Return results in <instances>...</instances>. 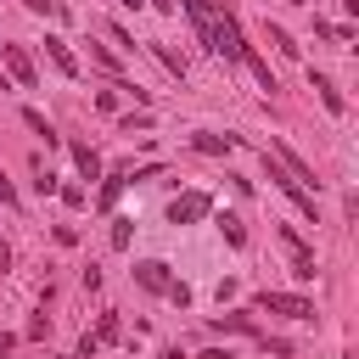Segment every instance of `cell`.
<instances>
[{
	"label": "cell",
	"mask_w": 359,
	"mask_h": 359,
	"mask_svg": "<svg viewBox=\"0 0 359 359\" xmlns=\"http://www.w3.org/2000/svg\"><path fill=\"white\" fill-rule=\"evenodd\" d=\"M208 50H219L224 62H241L247 39H241V28H236V17H230V11H224V17H213V28H208Z\"/></svg>",
	"instance_id": "6da1fadb"
},
{
	"label": "cell",
	"mask_w": 359,
	"mask_h": 359,
	"mask_svg": "<svg viewBox=\"0 0 359 359\" xmlns=\"http://www.w3.org/2000/svg\"><path fill=\"white\" fill-rule=\"evenodd\" d=\"M258 309L264 314H286V320H309L314 314V303L297 297V292H258Z\"/></svg>",
	"instance_id": "7a4b0ae2"
},
{
	"label": "cell",
	"mask_w": 359,
	"mask_h": 359,
	"mask_svg": "<svg viewBox=\"0 0 359 359\" xmlns=\"http://www.w3.org/2000/svg\"><path fill=\"white\" fill-rule=\"evenodd\" d=\"M208 213H213V202H208L202 191H185V196L168 202V219H174V224H196V219H208Z\"/></svg>",
	"instance_id": "3957f363"
},
{
	"label": "cell",
	"mask_w": 359,
	"mask_h": 359,
	"mask_svg": "<svg viewBox=\"0 0 359 359\" xmlns=\"http://www.w3.org/2000/svg\"><path fill=\"white\" fill-rule=\"evenodd\" d=\"M280 247H286V258H292V275H297V280H314V252H309V241H303L297 230H280Z\"/></svg>",
	"instance_id": "277c9868"
},
{
	"label": "cell",
	"mask_w": 359,
	"mask_h": 359,
	"mask_svg": "<svg viewBox=\"0 0 359 359\" xmlns=\"http://www.w3.org/2000/svg\"><path fill=\"white\" fill-rule=\"evenodd\" d=\"M0 56H6V67H11V79H17L22 90H34V56H28L22 45H6Z\"/></svg>",
	"instance_id": "5b68a950"
},
{
	"label": "cell",
	"mask_w": 359,
	"mask_h": 359,
	"mask_svg": "<svg viewBox=\"0 0 359 359\" xmlns=\"http://www.w3.org/2000/svg\"><path fill=\"white\" fill-rule=\"evenodd\" d=\"M135 280L146 286V292H168L174 280H168V264L163 258H146V264H135Z\"/></svg>",
	"instance_id": "8992f818"
},
{
	"label": "cell",
	"mask_w": 359,
	"mask_h": 359,
	"mask_svg": "<svg viewBox=\"0 0 359 359\" xmlns=\"http://www.w3.org/2000/svg\"><path fill=\"white\" fill-rule=\"evenodd\" d=\"M45 56H50V62H56V67H62V73H67V79H73V73H79V56H73V50H67V39H56V34H45Z\"/></svg>",
	"instance_id": "52a82bcc"
},
{
	"label": "cell",
	"mask_w": 359,
	"mask_h": 359,
	"mask_svg": "<svg viewBox=\"0 0 359 359\" xmlns=\"http://www.w3.org/2000/svg\"><path fill=\"white\" fill-rule=\"evenodd\" d=\"M309 84H314V90H320V101H325V112H337V118H342V112H348V101H342V90H337V84H331V79H325V73H309Z\"/></svg>",
	"instance_id": "ba28073f"
},
{
	"label": "cell",
	"mask_w": 359,
	"mask_h": 359,
	"mask_svg": "<svg viewBox=\"0 0 359 359\" xmlns=\"http://www.w3.org/2000/svg\"><path fill=\"white\" fill-rule=\"evenodd\" d=\"M67 151H73V163H79V174H84V180H101V157H95V146H84V140H73Z\"/></svg>",
	"instance_id": "9c48e42d"
},
{
	"label": "cell",
	"mask_w": 359,
	"mask_h": 359,
	"mask_svg": "<svg viewBox=\"0 0 359 359\" xmlns=\"http://www.w3.org/2000/svg\"><path fill=\"white\" fill-rule=\"evenodd\" d=\"M123 185H129V174H107V180H101V191H95V208H107V213H112V208H118V196H123Z\"/></svg>",
	"instance_id": "30bf717a"
},
{
	"label": "cell",
	"mask_w": 359,
	"mask_h": 359,
	"mask_svg": "<svg viewBox=\"0 0 359 359\" xmlns=\"http://www.w3.org/2000/svg\"><path fill=\"white\" fill-rule=\"evenodd\" d=\"M180 6L191 11V22H196V34H202V45H208V28H213V17H219V11H213V0H180Z\"/></svg>",
	"instance_id": "8fae6325"
},
{
	"label": "cell",
	"mask_w": 359,
	"mask_h": 359,
	"mask_svg": "<svg viewBox=\"0 0 359 359\" xmlns=\"http://www.w3.org/2000/svg\"><path fill=\"white\" fill-rule=\"evenodd\" d=\"M241 62H247V67L258 73V84H264V90H275V73H269V62H264L258 50H241Z\"/></svg>",
	"instance_id": "7c38bea8"
},
{
	"label": "cell",
	"mask_w": 359,
	"mask_h": 359,
	"mask_svg": "<svg viewBox=\"0 0 359 359\" xmlns=\"http://www.w3.org/2000/svg\"><path fill=\"white\" fill-rule=\"evenodd\" d=\"M22 123H28L34 135H45V146H56V129L45 123V112H34V107H22Z\"/></svg>",
	"instance_id": "4fadbf2b"
},
{
	"label": "cell",
	"mask_w": 359,
	"mask_h": 359,
	"mask_svg": "<svg viewBox=\"0 0 359 359\" xmlns=\"http://www.w3.org/2000/svg\"><path fill=\"white\" fill-rule=\"evenodd\" d=\"M219 230H224V241H230V247H247V230H241V219H236V213H224V219H219Z\"/></svg>",
	"instance_id": "5bb4252c"
},
{
	"label": "cell",
	"mask_w": 359,
	"mask_h": 359,
	"mask_svg": "<svg viewBox=\"0 0 359 359\" xmlns=\"http://www.w3.org/2000/svg\"><path fill=\"white\" fill-rule=\"evenodd\" d=\"M213 331H241V337H252V320H247V314H219Z\"/></svg>",
	"instance_id": "9a60e30c"
},
{
	"label": "cell",
	"mask_w": 359,
	"mask_h": 359,
	"mask_svg": "<svg viewBox=\"0 0 359 359\" xmlns=\"http://www.w3.org/2000/svg\"><path fill=\"white\" fill-rule=\"evenodd\" d=\"M196 151L219 157V151H230V135H196Z\"/></svg>",
	"instance_id": "2e32d148"
},
{
	"label": "cell",
	"mask_w": 359,
	"mask_h": 359,
	"mask_svg": "<svg viewBox=\"0 0 359 359\" xmlns=\"http://www.w3.org/2000/svg\"><path fill=\"white\" fill-rule=\"evenodd\" d=\"M129 241H135V219H112V247L123 252Z\"/></svg>",
	"instance_id": "e0dca14e"
},
{
	"label": "cell",
	"mask_w": 359,
	"mask_h": 359,
	"mask_svg": "<svg viewBox=\"0 0 359 359\" xmlns=\"http://www.w3.org/2000/svg\"><path fill=\"white\" fill-rule=\"evenodd\" d=\"M151 56H157V62H163V67H168V73H180V79H185V62H180V56H174V50H168V45H151Z\"/></svg>",
	"instance_id": "ac0fdd59"
},
{
	"label": "cell",
	"mask_w": 359,
	"mask_h": 359,
	"mask_svg": "<svg viewBox=\"0 0 359 359\" xmlns=\"http://www.w3.org/2000/svg\"><path fill=\"white\" fill-rule=\"evenodd\" d=\"M28 11H39V17H62V0H22Z\"/></svg>",
	"instance_id": "d6986e66"
},
{
	"label": "cell",
	"mask_w": 359,
	"mask_h": 359,
	"mask_svg": "<svg viewBox=\"0 0 359 359\" xmlns=\"http://www.w3.org/2000/svg\"><path fill=\"white\" fill-rule=\"evenodd\" d=\"M269 45H280L286 56H297V45H292V34H286V28H269Z\"/></svg>",
	"instance_id": "ffe728a7"
},
{
	"label": "cell",
	"mask_w": 359,
	"mask_h": 359,
	"mask_svg": "<svg viewBox=\"0 0 359 359\" xmlns=\"http://www.w3.org/2000/svg\"><path fill=\"white\" fill-rule=\"evenodd\" d=\"M56 191H62V202H67V208H84V185H56Z\"/></svg>",
	"instance_id": "44dd1931"
},
{
	"label": "cell",
	"mask_w": 359,
	"mask_h": 359,
	"mask_svg": "<svg viewBox=\"0 0 359 359\" xmlns=\"http://www.w3.org/2000/svg\"><path fill=\"white\" fill-rule=\"evenodd\" d=\"M0 202H6V208L17 202V191H11V180H6V174H0Z\"/></svg>",
	"instance_id": "7402d4cb"
},
{
	"label": "cell",
	"mask_w": 359,
	"mask_h": 359,
	"mask_svg": "<svg viewBox=\"0 0 359 359\" xmlns=\"http://www.w3.org/2000/svg\"><path fill=\"white\" fill-rule=\"evenodd\" d=\"M146 6H151V11H174V0H146Z\"/></svg>",
	"instance_id": "603a6c76"
},
{
	"label": "cell",
	"mask_w": 359,
	"mask_h": 359,
	"mask_svg": "<svg viewBox=\"0 0 359 359\" xmlns=\"http://www.w3.org/2000/svg\"><path fill=\"white\" fill-rule=\"evenodd\" d=\"M11 342H17V337H0V359H6V353H11Z\"/></svg>",
	"instance_id": "cb8c5ba5"
},
{
	"label": "cell",
	"mask_w": 359,
	"mask_h": 359,
	"mask_svg": "<svg viewBox=\"0 0 359 359\" xmlns=\"http://www.w3.org/2000/svg\"><path fill=\"white\" fill-rule=\"evenodd\" d=\"M118 6H129V11H135V6H146V0H118Z\"/></svg>",
	"instance_id": "d4e9b609"
},
{
	"label": "cell",
	"mask_w": 359,
	"mask_h": 359,
	"mask_svg": "<svg viewBox=\"0 0 359 359\" xmlns=\"http://www.w3.org/2000/svg\"><path fill=\"white\" fill-rule=\"evenodd\" d=\"M0 50H6V45H0Z\"/></svg>",
	"instance_id": "484cf974"
}]
</instances>
